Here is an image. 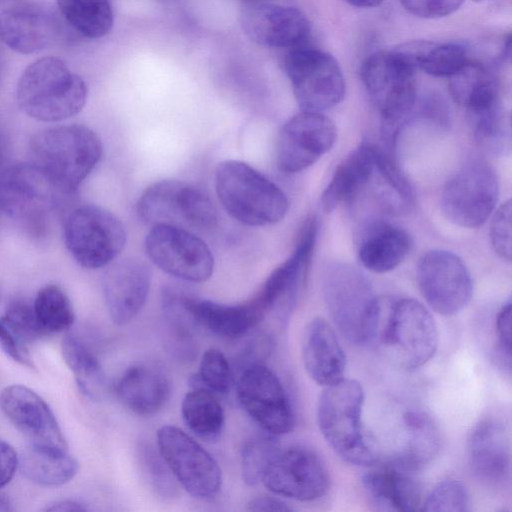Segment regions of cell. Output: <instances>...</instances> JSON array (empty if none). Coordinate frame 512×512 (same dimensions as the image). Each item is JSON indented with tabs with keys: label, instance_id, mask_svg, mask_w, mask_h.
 Segmentation results:
<instances>
[{
	"label": "cell",
	"instance_id": "6da1fadb",
	"mask_svg": "<svg viewBox=\"0 0 512 512\" xmlns=\"http://www.w3.org/2000/svg\"><path fill=\"white\" fill-rule=\"evenodd\" d=\"M29 151L30 162L70 197L99 162L102 143L85 125H59L33 134Z\"/></svg>",
	"mask_w": 512,
	"mask_h": 512
},
{
	"label": "cell",
	"instance_id": "7a4b0ae2",
	"mask_svg": "<svg viewBox=\"0 0 512 512\" xmlns=\"http://www.w3.org/2000/svg\"><path fill=\"white\" fill-rule=\"evenodd\" d=\"M87 99L84 80L62 60L43 57L21 74L16 88L19 108L41 122H59L78 114Z\"/></svg>",
	"mask_w": 512,
	"mask_h": 512
},
{
	"label": "cell",
	"instance_id": "3957f363",
	"mask_svg": "<svg viewBox=\"0 0 512 512\" xmlns=\"http://www.w3.org/2000/svg\"><path fill=\"white\" fill-rule=\"evenodd\" d=\"M363 404L361 384L344 378L324 387L317 405V423L322 436L340 458L368 467L376 462V456L362 423Z\"/></svg>",
	"mask_w": 512,
	"mask_h": 512
},
{
	"label": "cell",
	"instance_id": "277c9868",
	"mask_svg": "<svg viewBox=\"0 0 512 512\" xmlns=\"http://www.w3.org/2000/svg\"><path fill=\"white\" fill-rule=\"evenodd\" d=\"M323 294L335 327L349 342L364 345L375 337L382 307L359 270L343 263L328 265L323 274Z\"/></svg>",
	"mask_w": 512,
	"mask_h": 512
},
{
	"label": "cell",
	"instance_id": "5b68a950",
	"mask_svg": "<svg viewBox=\"0 0 512 512\" xmlns=\"http://www.w3.org/2000/svg\"><path fill=\"white\" fill-rule=\"evenodd\" d=\"M217 196L231 217L249 226L281 221L289 208L285 193L245 162L226 160L215 172Z\"/></svg>",
	"mask_w": 512,
	"mask_h": 512
},
{
	"label": "cell",
	"instance_id": "8992f818",
	"mask_svg": "<svg viewBox=\"0 0 512 512\" xmlns=\"http://www.w3.org/2000/svg\"><path fill=\"white\" fill-rule=\"evenodd\" d=\"M66 197L31 162L13 164L0 173V210L33 237L46 234L51 215Z\"/></svg>",
	"mask_w": 512,
	"mask_h": 512
},
{
	"label": "cell",
	"instance_id": "52a82bcc",
	"mask_svg": "<svg viewBox=\"0 0 512 512\" xmlns=\"http://www.w3.org/2000/svg\"><path fill=\"white\" fill-rule=\"evenodd\" d=\"M414 67L395 48L369 55L361 66V78L376 101L386 136L395 133L416 102Z\"/></svg>",
	"mask_w": 512,
	"mask_h": 512
},
{
	"label": "cell",
	"instance_id": "ba28073f",
	"mask_svg": "<svg viewBox=\"0 0 512 512\" xmlns=\"http://www.w3.org/2000/svg\"><path fill=\"white\" fill-rule=\"evenodd\" d=\"M380 338L387 356L406 370L425 365L438 347L434 318L412 298H402L391 305Z\"/></svg>",
	"mask_w": 512,
	"mask_h": 512
},
{
	"label": "cell",
	"instance_id": "9c48e42d",
	"mask_svg": "<svg viewBox=\"0 0 512 512\" xmlns=\"http://www.w3.org/2000/svg\"><path fill=\"white\" fill-rule=\"evenodd\" d=\"M63 236L72 257L87 269L108 266L126 243V231L120 219L93 204L79 206L68 214Z\"/></svg>",
	"mask_w": 512,
	"mask_h": 512
},
{
	"label": "cell",
	"instance_id": "30bf717a",
	"mask_svg": "<svg viewBox=\"0 0 512 512\" xmlns=\"http://www.w3.org/2000/svg\"><path fill=\"white\" fill-rule=\"evenodd\" d=\"M137 213L151 225L210 230L218 223V212L201 189L180 180H162L140 196Z\"/></svg>",
	"mask_w": 512,
	"mask_h": 512
},
{
	"label": "cell",
	"instance_id": "8fae6325",
	"mask_svg": "<svg viewBox=\"0 0 512 512\" xmlns=\"http://www.w3.org/2000/svg\"><path fill=\"white\" fill-rule=\"evenodd\" d=\"M284 66L302 111L321 112L342 101L345 79L329 53L303 45L289 50Z\"/></svg>",
	"mask_w": 512,
	"mask_h": 512
},
{
	"label": "cell",
	"instance_id": "7c38bea8",
	"mask_svg": "<svg viewBox=\"0 0 512 512\" xmlns=\"http://www.w3.org/2000/svg\"><path fill=\"white\" fill-rule=\"evenodd\" d=\"M498 197V182L492 167L483 159L468 160L445 184L441 209L454 224L477 228L493 212Z\"/></svg>",
	"mask_w": 512,
	"mask_h": 512
},
{
	"label": "cell",
	"instance_id": "4fadbf2b",
	"mask_svg": "<svg viewBox=\"0 0 512 512\" xmlns=\"http://www.w3.org/2000/svg\"><path fill=\"white\" fill-rule=\"evenodd\" d=\"M157 446L176 481L193 497L211 499L221 488V470L212 455L175 426L157 431Z\"/></svg>",
	"mask_w": 512,
	"mask_h": 512
},
{
	"label": "cell",
	"instance_id": "5bb4252c",
	"mask_svg": "<svg viewBox=\"0 0 512 512\" xmlns=\"http://www.w3.org/2000/svg\"><path fill=\"white\" fill-rule=\"evenodd\" d=\"M145 250L157 267L184 281H206L214 270L207 244L185 228L154 225L146 236Z\"/></svg>",
	"mask_w": 512,
	"mask_h": 512
},
{
	"label": "cell",
	"instance_id": "9a60e30c",
	"mask_svg": "<svg viewBox=\"0 0 512 512\" xmlns=\"http://www.w3.org/2000/svg\"><path fill=\"white\" fill-rule=\"evenodd\" d=\"M236 393L243 409L266 433L278 436L293 429L295 418L289 397L278 376L267 366H246Z\"/></svg>",
	"mask_w": 512,
	"mask_h": 512
},
{
	"label": "cell",
	"instance_id": "2e32d148",
	"mask_svg": "<svg viewBox=\"0 0 512 512\" xmlns=\"http://www.w3.org/2000/svg\"><path fill=\"white\" fill-rule=\"evenodd\" d=\"M417 282L428 306L450 316L461 311L472 296V280L462 260L445 250H430L417 264Z\"/></svg>",
	"mask_w": 512,
	"mask_h": 512
},
{
	"label": "cell",
	"instance_id": "e0dca14e",
	"mask_svg": "<svg viewBox=\"0 0 512 512\" xmlns=\"http://www.w3.org/2000/svg\"><path fill=\"white\" fill-rule=\"evenodd\" d=\"M261 483L273 494L298 501L323 497L330 486L328 470L313 451L304 447L279 449Z\"/></svg>",
	"mask_w": 512,
	"mask_h": 512
},
{
	"label": "cell",
	"instance_id": "ac0fdd59",
	"mask_svg": "<svg viewBox=\"0 0 512 512\" xmlns=\"http://www.w3.org/2000/svg\"><path fill=\"white\" fill-rule=\"evenodd\" d=\"M337 138L336 126L321 112L302 111L280 129L276 165L283 173L300 172L327 153Z\"/></svg>",
	"mask_w": 512,
	"mask_h": 512
},
{
	"label": "cell",
	"instance_id": "d6986e66",
	"mask_svg": "<svg viewBox=\"0 0 512 512\" xmlns=\"http://www.w3.org/2000/svg\"><path fill=\"white\" fill-rule=\"evenodd\" d=\"M10 422L29 441V445L56 452H67V444L47 403L22 385L6 387L0 398Z\"/></svg>",
	"mask_w": 512,
	"mask_h": 512
},
{
	"label": "cell",
	"instance_id": "ffe728a7",
	"mask_svg": "<svg viewBox=\"0 0 512 512\" xmlns=\"http://www.w3.org/2000/svg\"><path fill=\"white\" fill-rule=\"evenodd\" d=\"M241 26L253 42L272 48L306 45L311 33L310 22L300 10L273 2L246 3Z\"/></svg>",
	"mask_w": 512,
	"mask_h": 512
},
{
	"label": "cell",
	"instance_id": "44dd1931",
	"mask_svg": "<svg viewBox=\"0 0 512 512\" xmlns=\"http://www.w3.org/2000/svg\"><path fill=\"white\" fill-rule=\"evenodd\" d=\"M106 267L102 289L108 312L115 324H127L147 301L152 281L151 268L136 257L114 260Z\"/></svg>",
	"mask_w": 512,
	"mask_h": 512
},
{
	"label": "cell",
	"instance_id": "7402d4cb",
	"mask_svg": "<svg viewBox=\"0 0 512 512\" xmlns=\"http://www.w3.org/2000/svg\"><path fill=\"white\" fill-rule=\"evenodd\" d=\"M61 35L57 14L42 4H23L0 13V38L17 53H38L54 45Z\"/></svg>",
	"mask_w": 512,
	"mask_h": 512
},
{
	"label": "cell",
	"instance_id": "603a6c76",
	"mask_svg": "<svg viewBox=\"0 0 512 512\" xmlns=\"http://www.w3.org/2000/svg\"><path fill=\"white\" fill-rule=\"evenodd\" d=\"M468 461L473 474L488 485L503 484L510 473V442L505 426L487 418L476 424L467 441Z\"/></svg>",
	"mask_w": 512,
	"mask_h": 512
},
{
	"label": "cell",
	"instance_id": "cb8c5ba5",
	"mask_svg": "<svg viewBox=\"0 0 512 512\" xmlns=\"http://www.w3.org/2000/svg\"><path fill=\"white\" fill-rule=\"evenodd\" d=\"M301 352L305 370L317 384L327 387L345 378V351L325 319L313 318L305 326Z\"/></svg>",
	"mask_w": 512,
	"mask_h": 512
},
{
	"label": "cell",
	"instance_id": "d4e9b609",
	"mask_svg": "<svg viewBox=\"0 0 512 512\" xmlns=\"http://www.w3.org/2000/svg\"><path fill=\"white\" fill-rule=\"evenodd\" d=\"M179 298L193 323L225 338L245 335L266 317L254 298L233 305L198 299L180 292Z\"/></svg>",
	"mask_w": 512,
	"mask_h": 512
},
{
	"label": "cell",
	"instance_id": "484cf974",
	"mask_svg": "<svg viewBox=\"0 0 512 512\" xmlns=\"http://www.w3.org/2000/svg\"><path fill=\"white\" fill-rule=\"evenodd\" d=\"M362 476V485L370 501L379 510L416 511L422 503L421 488L412 477L393 463L371 464Z\"/></svg>",
	"mask_w": 512,
	"mask_h": 512
},
{
	"label": "cell",
	"instance_id": "4316f807",
	"mask_svg": "<svg viewBox=\"0 0 512 512\" xmlns=\"http://www.w3.org/2000/svg\"><path fill=\"white\" fill-rule=\"evenodd\" d=\"M122 404L140 416L159 412L170 397L169 380L159 370L138 364L128 368L116 385Z\"/></svg>",
	"mask_w": 512,
	"mask_h": 512
},
{
	"label": "cell",
	"instance_id": "83f0119b",
	"mask_svg": "<svg viewBox=\"0 0 512 512\" xmlns=\"http://www.w3.org/2000/svg\"><path fill=\"white\" fill-rule=\"evenodd\" d=\"M377 151L373 145L362 144L338 165L322 194L321 202L326 212L351 201L369 185Z\"/></svg>",
	"mask_w": 512,
	"mask_h": 512
},
{
	"label": "cell",
	"instance_id": "f1b7e54d",
	"mask_svg": "<svg viewBox=\"0 0 512 512\" xmlns=\"http://www.w3.org/2000/svg\"><path fill=\"white\" fill-rule=\"evenodd\" d=\"M404 439L391 463L415 472L429 465L440 449L439 431L433 419L420 410L407 411L403 416Z\"/></svg>",
	"mask_w": 512,
	"mask_h": 512
},
{
	"label": "cell",
	"instance_id": "f546056e",
	"mask_svg": "<svg viewBox=\"0 0 512 512\" xmlns=\"http://www.w3.org/2000/svg\"><path fill=\"white\" fill-rule=\"evenodd\" d=\"M411 246V237L404 229L379 223L363 238L358 255L362 265L369 271L386 273L404 261Z\"/></svg>",
	"mask_w": 512,
	"mask_h": 512
},
{
	"label": "cell",
	"instance_id": "4dcf8cb0",
	"mask_svg": "<svg viewBox=\"0 0 512 512\" xmlns=\"http://www.w3.org/2000/svg\"><path fill=\"white\" fill-rule=\"evenodd\" d=\"M397 49L415 70L435 77H450L469 60L467 47L456 42L412 41Z\"/></svg>",
	"mask_w": 512,
	"mask_h": 512
},
{
	"label": "cell",
	"instance_id": "1f68e13d",
	"mask_svg": "<svg viewBox=\"0 0 512 512\" xmlns=\"http://www.w3.org/2000/svg\"><path fill=\"white\" fill-rule=\"evenodd\" d=\"M449 78L452 98L467 111L500 101L496 79L484 64L468 60Z\"/></svg>",
	"mask_w": 512,
	"mask_h": 512
},
{
	"label": "cell",
	"instance_id": "d6a6232c",
	"mask_svg": "<svg viewBox=\"0 0 512 512\" xmlns=\"http://www.w3.org/2000/svg\"><path fill=\"white\" fill-rule=\"evenodd\" d=\"M184 423L197 437L212 442L217 440L225 425L224 409L216 393L204 386H194L181 404Z\"/></svg>",
	"mask_w": 512,
	"mask_h": 512
},
{
	"label": "cell",
	"instance_id": "836d02e7",
	"mask_svg": "<svg viewBox=\"0 0 512 512\" xmlns=\"http://www.w3.org/2000/svg\"><path fill=\"white\" fill-rule=\"evenodd\" d=\"M19 468L30 481L41 486H59L74 478L78 464L67 452L29 445L19 457Z\"/></svg>",
	"mask_w": 512,
	"mask_h": 512
},
{
	"label": "cell",
	"instance_id": "e575fe53",
	"mask_svg": "<svg viewBox=\"0 0 512 512\" xmlns=\"http://www.w3.org/2000/svg\"><path fill=\"white\" fill-rule=\"evenodd\" d=\"M369 186L374 189L380 205L390 213H406L414 204V195L409 182L390 156L379 148Z\"/></svg>",
	"mask_w": 512,
	"mask_h": 512
},
{
	"label": "cell",
	"instance_id": "d590c367",
	"mask_svg": "<svg viewBox=\"0 0 512 512\" xmlns=\"http://www.w3.org/2000/svg\"><path fill=\"white\" fill-rule=\"evenodd\" d=\"M62 354L81 392L91 399H100L106 383L95 353L78 336L67 334L62 340Z\"/></svg>",
	"mask_w": 512,
	"mask_h": 512
},
{
	"label": "cell",
	"instance_id": "8d00e7d4",
	"mask_svg": "<svg viewBox=\"0 0 512 512\" xmlns=\"http://www.w3.org/2000/svg\"><path fill=\"white\" fill-rule=\"evenodd\" d=\"M467 112L474 138L485 152L496 156L510 151V120L501 101Z\"/></svg>",
	"mask_w": 512,
	"mask_h": 512
},
{
	"label": "cell",
	"instance_id": "74e56055",
	"mask_svg": "<svg viewBox=\"0 0 512 512\" xmlns=\"http://www.w3.org/2000/svg\"><path fill=\"white\" fill-rule=\"evenodd\" d=\"M56 3L68 24L86 38H102L112 29L109 0H56Z\"/></svg>",
	"mask_w": 512,
	"mask_h": 512
},
{
	"label": "cell",
	"instance_id": "f35d334b",
	"mask_svg": "<svg viewBox=\"0 0 512 512\" xmlns=\"http://www.w3.org/2000/svg\"><path fill=\"white\" fill-rule=\"evenodd\" d=\"M32 306L38 323L47 334L65 331L74 323L72 304L57 285L49 284L42 287Z\"/></svg>",
	"mask_w": 512,
	"mask_h": 512
},
{
	"label": "cell",
	"instance_id": "ab89813d",
	"mask_svg": "<svg viewBox=\"0 0 512 512\" xmlns=\"http://www.w3.org/2000/svg\"><path fill=\"white\" fill-rule=\"evenodd\" d=\"M279 449L275 436L268 433L245 442L241 450V472L248 486L261 482L268 464Z\"/></svg>",
	"mask_w": 512,
	"mask_h": 512
},
{
	"label": "cell",
	"instance_id": "60d3db41",
	"mask_svg": "<svg viewBox=\"0 0 512 512\" xmlns=\"http://www.w3.org/2000/svg\"><path fill=\"white\" fill-rule=\"evenodd\" d=\"M141 470L151 488L161 497L171 498L177 494V483L160 452L147 444L139 443L137 447Z\"/></svg>",
	"mask_w": 512,
	"mask_h": 512
},
{
	"label": "cell",
	"instance_id": "b9f144b4",
	"mask_svg": "<svg viewBox=\"0 0 512 512\" xmlns=\"http://www.w3.org/2000/svg\"><path fill=\"white\" fill-rule=\"evenodd\" d=\"M2 319L16 340L23 346L47 335L38 323L32 304L23 299L11 301L7 305Z\"/></svg>",
	"mask_w": 512,
	"mask_h": 512
},
{
	"label": "cell",
	"instance_id": "7bdbcfd3",
	"mask_svg": "<svg viewBox=\"0 0 512 512\" xmlns=\"http://www.w3.org/2000/svg\"><path fill=\"white\" fill-rule=\"evenodd\" d=\"M469 496L465 485L457 479L439 482L425 497L420 511L465 512L468 511Z\"/></svg>",
	"mask_w": 512,
	"mask_h": 512
},
{
	"label": "cell",
	"instance_id": "ee69618b",
	"mask_svg": "<svg viewBox=\"0 0 512 512\" xmlns=\"http://www.w3.org/2000/svg\"><path fill=\"white\" fill-rule=\"evenodd\" d=\"M198 381L214 393H228L233 385V372L226 356L218 349L210 348L202 355Z\"/></svg>",
	"mask_w": 512,
	"mask_h": 512
},
{
	"label": "cell",
	"instance_id": "f6af8a7d",
	"mask_svg": "<svg viewBox=\"0 0 512 512\" xmlns=\"http://www.w3.org/2000/svg\"><path fill=\"white\" fill-rule=\"evenodd\" d=\"M511 201L508 199L496 210L490 226L491 242L495 252L503 259H511Z\"/></svg>",
	"mask_w": 512,
	"mask_h": 512
},
{
	"label": "cell",
	"instance_id": "bcb514c9",
	"mask_svg": "<svg viewBox=\"0 0 512 512\" xmlns=\"http://www.w3.org/2000/svg\"><path fill=\"white\" fill-rule=\"evenodd\" d=\"M412 15L421 18H441L458 10L465 0H399Z\"/></svg>",
	"mask_w": 512,
	"mask_h": 512
},
{
	"label": "cell",
	"instance_id": "7dc6e473",
	"mask_svg": "<svg viewBox=\"0 0 512 512\" xmlns=\"http://www.w3.org/2000/svg\"><path fill=\"white\" fill-rule=\"evenodd\" d=\"M496 335L498 350L504 365L510 370L511 364V302H506L496 318Z\"/></svg>",
	"mask_w": 512,
	"mask_h": 512
},
{
	"label": "cell",
	"instance_id": "c3c4849f",
	"mask_svg": "<svg viewBox=\"0 0 512 512\" xmlns=\"http://www.w3.org/2000/svg\"><path fill=\"white\" fill-rule=\"evenodd\" d=\"M0 346L14 361L29 368L34 367L26 347L16 340L3 319H0Z\"/></svg>",
	"mask_w": 512,
	"mask_h": 512
},
{
	"label": "cell",
	"instance_id": "681fc988",
	"mask_svg": "<svg viewBox=\"0 0 512 512\" xmlns=\"http://www.w3.org/2000/svg\"><path fill=\"white\" fill-rule=\"evenodd\" d=\"M19 465V457L13 447L0 440V488L10 482Z\"/></svg>",
	"mask_w": 512,
	"mask_h": 512
},
{
	"label": "cell",
	"instance_id": "f907efd6",
	"mask_svg": "<svg viewBox=\"0 0 512 512\" xmlns=\"http://www.w3.org/2000/svg\"><path fill=\"white\" fill-rule=\"evenodd\" d=\"M247 510L249 511H291L292 508L289 507L286 503H284L282 500L262 495L257 496L251 499L247 504Z\"/></svg>",
	"mask_w": 512,
	"mask_h": 512
},
{
	"label": "cell",
	"instance_id": "816d5d0a",
	"mask_svg": "<svg viewBox=\"0 0 512 512\" xmlns=\"http://www.w3.org/2000/svg\"><path fill=\"white\" fill-rule=\"evenodd\" d=\"M46 511H86L87 508L83 504L73 500H63L51 504L45 509Z\"/></svg>",
	"mask_w": 512,
	"mask_h": 512
},
{
	"label": "cell",
	"instance_id": "f5cc1de1",
	"mask_svg": "<svg viewBox=\"0 0 512 512\" xmlns=\"http://www.w3.org/2000/svg\"><path fill=\"white\" fill-rule=\"evenodd\" d=\"M352 6L358 8H373L379 6L384 0H345Z\"/></svg>",
	"mask_w": 512,
	"mask_h": 512
},
{
	"label": "cell",
	"instance_id": "db71d44e",
	"mask_svg": "<svg viewBox=\"0 0 512 512\" xmlns=\"http://www.w3.org/2000/svg\"><path fill=\"white\" fill-rule=\"evenodd\" d=\"M10 505L11 504H10L9 499L5 495L0 494V511L12 510Z\"/></svg>",
	"mask_w": 512,
	"mask_h": 512
},
{
	"label": "cell",
	"instance_id": "11a10c76",
	"mask_svg": "<svg viewBox=\"0 0 512 512\" xmlns=\"http://www.w3.org/2000/svg\"><path fill=\"white\" fill-rule=\"evenodd\" d=\"M245 3H261V2H273L274 1H289V0H244Z\"/></svg>",
	"mask_w": 512,
	"mask_h": 512
},
{
	"label": "cell",
	"instance_id": "9f6ffc18",
	"mask_svg": "<svg viewBox=\"0 0 512 512\" xmlns=\"http://www.w3.org/2000/svg\"><path fill=\"white\" fill-rule=\"evenodd\" d=\"M2 137H1V134H0V159H1V155H2Z\"/></svg>",
	"mask_w": 512,
	"mask_h": 512
},
{
	"label": "cell",
	"instance_id": "6f0895ef",
	"mask_svg": "<svg viewBox=\"0 0 512 512\" xmlns=\"http://www.w3.org/2000/svg\"><path fill=\"white\" fill-rule=\"evenodd\" d=\"M474 1H476V2H481V1H484V0H474Z\"/></svg>",
	"mask_w": 512,
	"mask_h": 512
}]
</instances>
